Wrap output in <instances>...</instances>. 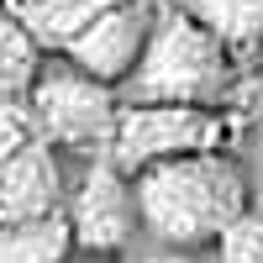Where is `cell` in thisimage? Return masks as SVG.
Masks as SVG:
<instances>
[{"label": "cell", "instance_id": "cell-1", "mask_svg": "<svg viewBox=\"0 0 263 263\" xmlns=\"http://www.w3.org/2000/svg\"><path fill=\"white\" fill-rule=\"evenodd\" d=\"M137 221L163 253H211L248 216V174L232 153H190L132 174Z\"/></svg>", "mask_w": 263, "mask_h": 263}, {"label": "cell", "instance_id": "cell-2", "mask_svg": "<svg viewBox=\"0 0 263 263\" xmlns=\"http://www.w3.org/2000/svg\"><path fill=\"white\" fill-rule=\"evenodd\" d=\"M232 84H237V58L184 6H168L158 11L142 63L116 95L121 105H211L221 111Z\"/></svg>", "mask_w": 263, "mask_h": 263}, {"label": "cell", "instance_id": "cell-3", "mask_svg": "<svg viewBox=\"0 0 263 263\" xmlns=\"http://www.w3.org/2000/svg\"><path fill=\"white\" fill-rule=\"evenodd\" d=\"M121 95L111 84L79 74L69 58H42V74L27 95L32 137H42L53 153H79V158H111Z\"/></svg>", "mask_w": 263, "mask_h": 263}, {"label": "cell", "instance_id": "cell-4", "mask_svg": "<svg viewBox=\"0 0 263 263\" xmlns=\"http://www.w3.org/2000/svg\"><path fill=\"white\" fill-rule=\"evenodd\" d=\"M232 121L211 105H121L111 163L126 174H142L153 163L190 158V153H227Z\"/></svg>", "mask_w": 263, "mask_h": 263}, {"label": "cell", "instance_id": "cell-5", "mask_svg": "<svg viewBox=\"0 0 263 263\" xmlns=\"http://www.w3.org/2000/svg\"><path fill=\"white\" fill-rule=\"evenodd\" d=\"M158 11H163L158 0H121V6L100 11L79 37L63 42L58 58H69L79 74H90L100 84H111V90H121V84L132 79V69L142 63L147 42H153Z\"/></svg>", "mask_w": 263, "mask_h": 263}, {"label": "cell", "instance_id": "cell-6", "mask_svg": "<svg viewBox=\"0 0 263 263\" xmlns=\"http://www.w3.org/2000/svg\"><path fill=\"white\" fill-rule=\"evenodd\" d=\"M69 232H74V253L79 258H116L132 237H137V195H132V179L111 163L95 158L90 174L79 179L74 200H69Z\"/></svg>", "mask_w": 263, "mask_h": 263}, {"label": "cell", "instance_id": "cell-7", "mask_svg": "<svg viewBox=\"0 0 263 263\" xmlns=\"http://www.w3.org/2000/svg\"><path fill=\"white\" fill-rule=\"evenodd\" d=\"M63 195V168H58V153L32 137L21 153H11L0 163V227L6 221H32V216H53Z\"/></svg>", "mask_w": 263, "mask_h": 263}, {"label": "cell", "instance_id": "cell-8", "mask_svg": "<svg viewBox=\"0 0 263 263\" xmlns=\"http://www.w3.org/2000/svg\"><path fill=\"white\" fill-rule=\"evenodd\" d=\"M74 232L69 216H32V221H6L0 227V263H74Z\"/></svg>", "mask_w": 263, "mask_h": 263}, {"label": "cell", "instance_id": "cell-9", "mask_svg": "<svg viewBox=\"0 0 263 263\" xmlns=\"http://www.w3.org/2000/svg\"><path fill=\"white\" fill-rule=\"evenodd\" d=\"M232 58L263 48V0H179Z\"/></svg>", "mask_w": 263, "mask_h": 263}, {"label": "cell", "instance_id": "cell-10", "mask_svg": "<svg viewBox=\"0 0 263 263\" xmlns=\"http://www.w3.org/2000/svg\"><path fill=\"white\" fill-rule=\"evenodd\" d=\"M42 74V53L37 37L21 21L0 16V111H27V95Z\"/></svg>", "mask_w": 263, "mask_h": 263}, {"label": "cell", "instance_id": "cell-11", "mask_svg": "<svg viewBox=\"0 0 263 263\" xmlns=\"http://www.w3.org/2000/svg\"><path fill=\"white\" fill-rule=\"evenodd\" d=\"M111 6H121V0H32L27 16H21V27H27L37 42H48V48H63L69 37H79Z\"/></svg>", "mask_w": 263, "mask_h": 263}, {"label": "cell", "instance_id": "cell-12", "mask_svg": "<svg viewBox=\"0 0 263 263\" xmlns=\"http://www.w3.org/2000/svg\"><path fill=\"white\" fill-rule=\"evenodd\" d=\"M216 263H263V221L258 216H242L216 242Z\"/></svg>", "mask_w": 263, "mask_h": 263}, {"label": "cell", "instance_id": "cell-13", "mask_svg": "<svg viewBox=\"0 0 263 263\" xmlns=\"http://www.w3.org/2000/svg\"><path fill=\"white\" fill-rule=\"evenodd\" d=\"M27 142H32V121L21 111H0V163H6L11 153H21Z\"/></svg>", "mask_w": 263, "mask_h": 263}, {"label": "cell", "instance_id": "cell-14", "mask_svg": "<svg viewBox=\"0 0 263 263\" xmlns=\"http://www.w3.org/2000/svg\"><path fill=\"white\" fill-rule=\"evenodd\" d=\"M158 263H216V253H163Z\"/></svg>", "mask_w": 263, "mask_h": 263}, {"label": "cell", "instance_id": "cell-15", "mask_svg": "<svg viewBox=\"0 0 263 263\" xmlns=\"http://www.w3.org/2000/svg\"><path fill=\"white\" fill-rule=\"evenodd\" d=\"M253 126H258V137H263V84H258V95H253Z\"/></svg>", "mask_w": 263, "mask_h": 263}, {"label": "cell", "instance_id": "cell-16", "mask_svg": "<svg viewBox=\"0 0 263 263\" xmlns=\"http://www.w3.org/2000/svg\"><path fill=\"white\" fill-rule=\"evenodd\" d=\"M74 263H111V258H74Z\"/></svg>", "mask_w": 263, "mask_h": 263}, {"label": "cell", "instance_id": "cell-17", "mask_svg": "<svg viewBox=\"0 0 263 263\" xmlns=\"http://www.w3.org/2000/svg\"><path fill=\"white\" fill-rule=\"evenodd\" d=\"M258 74H263V48H258Z\"/></svg>", "mask_w": 263, "mask_h": 263}]
</instances>
